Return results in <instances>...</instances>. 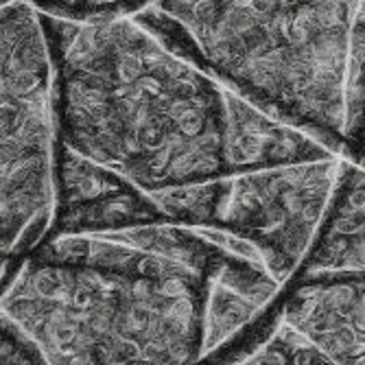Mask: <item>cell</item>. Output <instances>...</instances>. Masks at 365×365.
Here are the masks:
<instances>
[{
	"label": "cell",
	"mask_w": 365,
	"mask_h": 365,
	"mask_svg": "<svg viewBox=\"0 0 365 365\" xmlns=\"http://www.w3.org/2000/svg\"><path fill=\"white\" fill-rule=\"evenodd\" d=\"M239 254L258 258L227 232L171 221L57 237L22 256L0 311L44 363H192L212 282Z\"/></svg>",
	"instance_id": "6da1fadb"
},
{
	"label": "cell",
	"mask_w": 365,
	"mask_h": 365,
	"mask_svg": "<svg viewBox=\"0 0 365 365\" xmlns=\"http://www.w3.org/2000/svg\"><path fill=\"white\" fill-rule=\"evenodd\" d=\"M55 136L147 192L235 175L245 96L182 57L129 14L44 11Z\"/></svg>",
	"instance_id": "7a4b0ae2"
},
{
	"label": "cell",
	"mask_w": 365,
	"mask_h": 365,
	"mask_svg": "<svg viewBox=\"0 0 365 365\" xmlns=\"http://www.w3.org/2000/svg\"><path fill=\"white\" fill-rule=\"evenodd\" d=\"M363 0H153L129 14L250 103L348 147V90Z\"/></svg>",
	"instance_id": "3957f363"
},
{
	"label": "cell",
	"mask_w": 365,
	"mask_h": 365,
	"mask_svg": "<svg viewBox=\"0 0 365 365\" xmlns=\"http://www.w3.org/2000/svg\"><path fill=\"white\" fill-rule=\"evenodd\" d=\"M51 57L29 0L0 9V258L24 256L53 210Z\"/></svg>",
	"instance_id": "277c9868"
},
{
	"label": "cell",
	"mask_w": 365,
	"mask_h": 365,
	"mask_svg": "<svg viewBox=\"0 0 365 365\" xmlns=\"http://www.w3.org/2000/svg\"><path fill=\"white\" fill-rule=\"evenodd\" d=\"M339 155L282 164L151 192L171 223L219 230L250 243L289 282L304 260L341 175Z\"/></svg>",
	"instance_id": "5b68a950"
},
{
	"label": "cell",
	"mask_w": 365,
	"mask_h": 365,
	"mask_svg": "<svg viewBox=\"0 0 365 365\" xmlns=\"http://www.w3.org/2000/svg\"><path fill=\"white\" fill-rule=\"evenodd\" d=\"M164 221H169V217L158 206L151 192L114 169L73 151L55 136L53 210L42 241L103 235Z\"/></svg>",
	"instance_id": "8992f818"
},
{
	"label": "cell",
	"mask_w": 365,
	"mask_h": 365,
	"mask_svg": "<svg viewBox=\"0 0 365 365\" xmlns=\"http://www.w3.org/2000/svg\"><path fill=\"white\" fill-rule=\"evenodd\" d=\"M272 307L313 341L328 363L365 365V269L291 278Z\"/></svg>",
	"instance_id": "52a82bcc"
},
{
	"label": "cell",
	"mask_w": 365,
	"mask_h": 365,
	"mask_svg": "<svg viewBox=\"0 0 365 365\" xmlns=\"http://www.w3.org/2000/svg\"><path fill=\"white\" fill-rule=\"evenodd\" d=\"M365 269V167L344 162L324 221L293 278Z\"/></svg>",
	"instance_id": "ba28073f"
},
{
	"label": "cell",
	"mask_w": 365,
	"mask_h": 365,
	"mask_svg": "<svg viewBox=\"0 0 365 365\" xmlns=\"http://www.w3.org/2000/svg\"><path fill=\"white\" fill-rule=\"evenodd\" d=\"M247 361L250 363H328L313 341H309L300 330H295L291 324L282 319L276 326L272 337Z\"/></svg>",
	"instance_id": "9c48e42d"
},
{
	"label": "cell",
	"mask_w": 365,
	"mask_h": 365,
	"mask_svg": "<svg viewBox=\"0 0 365 365\" xmlns=\"http://www.w3.org/2000/svg\"><path fill=\"white\" fill-rule=\"evenodd\" d=\"M0 363H44V356L33 339L3 311H0Z\"/></svg>",
	"instance_id": "30bf717a"
},
{
	"label": "cell",
	"mask_w": 365,
	"mask_h": 365,
	"mask_svg": "<svg viewBox=\"0 0 365 365\" xmlns=\"http://www.w3.org/2000/svg\"><path fill=\"white\" fill-rule=\"evenodd\" d=\"M346 153L354 162L365 160V92H363L359 110L354 112V116L348 123V147H346Z\"/></svg>",
	"instance_id": "8fae6325"
},
{
	"label": "cell",
	"mask_w": 365,
	"mask_h": 365,
	"mask_svg": "<svg viewBox=\"0 0 365 365\" xmlns=\"http://www.w3.org/2000/svg\"><path fill=\"white\" fill-rule=\"evenodd\" d=\"M11 3H16V0H0V9L7 7V5H11Z\"/></svg>",
	"instance_id": "7c38bea8"
},
{
	"label": "cell",
	"mask_w": 365,
	"mask_h": 365,
	"mask_svg": "<svg viewBox=\"0 0 365 365\" xmlns=\"http://www.w3.org/2000/svg\"><path fill=\"white\" fill-rule=\"evenodd\" d=\"M116 3H118V7H120V11L125 14V3H127V0H116Z\"/></svg>",
	"instance_id": "4fadbf2b"
}]
</instances>
